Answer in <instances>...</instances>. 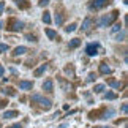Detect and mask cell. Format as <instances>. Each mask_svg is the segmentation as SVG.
Segmentation results:
<instances>
[{"label":"cell","instance_id":"8","mask_svg":"<svg viewBox=\"0 0 128 128\" xmlns=\"http://www.w3.org/2000/svg\"><path fill=\"white\" fill-rule=\"evenodd\" d=\"M27 51H28V49H27L26 46H18V48L13 51V56H14V57H18V56H22V54H26Z\"/></svg>","mask_w":128,"mask_h":128},{"label":"cell","instance_id":"29","mask_svg":"<svg viewBox=\"0 0 128 128\" xmlns=\"http://www.w3.org/2000/svg\"><path fill=\"white\" fill-rule=\"evenodd\" d=\"M125 35H126V33H125V32H122L120 35L117 36V41H124V38H125Z\"/></svg>","mask_w":128,"mask_h":128},{"label":"cell","instance_id":"24","mask_svg":"<svg viewBox=\"0 0 128 128\" xmlns=\"http://www.w3.org/2000/svg\"><path fill=\"white\" fill-rule=\"evenodd\" d=\"M8 49H10L8 44H0V54H2V52H6Z\"/></svg>","mask_w":128,"mask_h":128},{"label":"cell","instance_id":"1","mask_svg":"<svg viewBox=\"0 0 128 128\" xmlns=\"http://www.w3.org/2000/svg\"><path fill=\"white\" fill-rule=\"evenodd\" d=\"M117 16H119V11H117V10L111 11L109 14H104V16H101V18L96 21L98 27H108V26H111V24L117 19Z\"/></svg>","mask_w":128,"mask_h":128},{"label":"cell","instance_id":"19","mask_svg":"<svg viewBox=\"0 0 128 128\" xmlns=\"http://www.w3.org/2000/svg\"><path fill=\"white\" fill-rule=\"evenodd\" d=\"M104 98H106V100H116V98H117V93H114V92H108L106 95H104Z\"/></svg>","mask_w":128,"mask_h":128},{"label":"cell","instance_id":"6","mask_svg":"<svg viewBox=\"0 0 128 128\" xmlns=\"http://www.w3.org/2000/svg\"><path fill=\"white\" fill-rule=\"evenodd\" d=\"M33 82L32 81H19V88L21 90H32Z\"/></svg>","mask_w":128,"mask_h":128},{"label":"cell","instance_id":"22","mask_svg":"<svg viewBox=\"0 0 128 128\" xmlns=\"http://www.w3.org/2000/svg\"><path fill=\"white\" fill-rule=\"evenodd\" d=\"M62 22H63V16H62V14H56V24L60 26Z\"/></svg>","mask_w":128,"mask_h":128},{"label":"cell","instance_id":"9","mask_svg":"<svg viewBox=\"0 0 128 128\" xmlns=\"http://www.w3.org/2000/svg\"><path fill=\"white\" fill-rule=\"evenodd\" d=\"M92 22H93V19H92L90 16H87V18L84 19V22H82V30H84V32H87L88 28H90V26H92Z\"/></svg>","mask_w":128,"mask_h":128},{"label":"cell","instance_id":"2","mask_svg":"<svg viewBox=\"0 0 128 128\" xmlns=\"http://www.w3.org/2000/svg\"><path fill=\"white\" fill-rule=\"evenodd\" d=\"M32 101H35V103H38L41 108H44V109H51V106H52V103H51V100H48V98H43L41 95H38V93H33L32 95Z\"/></svg>","mask_w":128,"mask_h":128},{"label":"cell","instance_id":"23","mask_svg":"<svg viewBox=\"0 0 128 128\" xmlns=\"http://www.w3.org/2000/svg\"><path fill=\"white\" fill-rule=\"evenodd\" d=\"M26 40H27V41H33V43H36V36H35V35H26Z\"/></svg>","mask_w":128,"mask_h":128},{"label":"cell","instance_id":"13","mask_svg":"<svg viewBox=\"0 0 128 128\" xmlns=\"http://www.w3.org/2000/svg\"><path fill=\"white\" fill-rule=\"evenodd\" d=\"M16 116H19L18 111H5L2 117H3V119H13V117H16Z\"/></svg>","mask_w":128,"mask_h":128},{"label":"cell","instance_id":"10","mask_svg":"<svg viewBox=\"0 0 128 128\" xmlns=\"http://www.w3.org/2000/svg\"><path fill=\"white\" fill-rule=\"evenodd\" d=\"M16 2V5L21 10H27V8H30V2H27V0H14Z\"/></svg>","mask_w":128,"mask_h":128},{"label":"cell","instance_id":"18","mask_svg":"<svg viewBox=\"0 0 128 128\" xmlns=\"http://www.w3.org/2000/svg\"><path fill=\"white\" fill-rule=\"evenodd\" d=\"M103 90H104V86H103V84H96L95 87H93V92H95V93H101Z\"/></svg>","mask_w":128,"mask_h":128},{"label":"cell","instance_id":"11","mask_svg":"<svg viewBox=\"0 0 128 128\" xmlns=\"http://www.w3.org/2000/svg\"><path fill=\"white\" fill-rule=\"evenodd\" d=\"M112 70H111V66H108L106 63H100V73L101 74H109Z\"/></svg>","mask_w":128,"mask_h":128},{"label":"cell","instance_id":"7","mask_svg":"<svg viewBox=\"0 0 128 128\" xmlns=\"http://www.w3.org/2000/svg\"><path fill=\"white\" fill-rule=\"evenodd\" d=\"M43 90H46V92H52L54 90V81L52 79H46L43 82Z\"/></svg>","mask_w":128,"mask_h":128},{"label":"cell","instance_id":"30","mask_svg":"<svg viewBox=\"0 0 128 128\" xmlns=\"http://www.w3.org/2000/svg\"><path fill=\"white\" fill-rule=\"evenodd\" d=\"M6 104H8V101H6V100H2V101H0V109H2V108H5Z\"/></svg>","mask_w":128,"mask_h":128},{"label":"cell","instance_id":"34","mask_svg":"<svg viewBox=\"0 0 128 128\" xmlns=\"http://www.w3.org/2000/svg\"><path fill=\"white\" fill-rule=\"evenodd\" d=\"M95 128H111V126H95Z\"/></svg>","mask_w":128,"mask_h":128},{"label":"cell","instance_id":"32","mask_svg":"<svg viewBox=\"0 0 128 128\" xmlns=\"http://www.w3.org/2000/svg\"><path fill=\"white\" fill-rule=\"evenodd\" d=\"M8 128H22V125H19V124H14L11 126H8Z\"/></svg>","mask_w":128,"mask_h":128},{"label":"cell","instance_id":"16","mask_svg":"<svg viewBox=\"0 0 128 128\" xmlns=\"http://www.w3.org/2000/svg\"><path fill=\"white\" fill-rule=\"evenodd\" d=\"M43 22L44 24H51V13H48V11H44V14H43Z\"/></svg>","mask_w":128,"mask_h":128},{"label":"cell","instance_id":"26","mask_svg":"<svg viewBox=\"0 0 128 128\" xmlns=\"http://www.w3.org/2000/svg\"><path fill=\"white\" fill-rule=\"evenodd\" d=\"M38 5H40V6H48V5H49V0H40V2H38Z\"/></svg>","mask_w":128,"mask_h":128},{"label":"cell","instance_id":"17","mask_svg":"<svg viewBox=\"0 0 128 128\" xmlns=\"http://www.w3.org/2000/svg\"><path fill=\"white\" fill-rule=\"evenodd\" d=\"M76 27H78V24H76V22H73V24H70V26H66V27H65V32H68V33H70V32H74V30H76Z\"/></svg>","mask_w":128,"mask_h":128},{"label":"cell","instance_id":"31","mask_svg":"<svg viewBox=\"0 0 128 128\" xmlns=\"http://www.w3.org/2000/svg\"><path fill=\"white\" fill-rule=\"evenodd\" d=\"M3 8H5V2H0V16H2V13H3Z\"/></svg>","mask_w":128,"mask_h":128},{"label":"cell","instance_id":"20","mask_svg":"<svg viewBox=\"0 0 128 128\" xmlns=\"http://www.w3.org/2000/svg\"><path fill=\"white\" fill-rule=\"evenodd\" d=\"M108 84H109L111 87H114V88H120V82H117V81H108Z\"/></svg>","mask_w":128,"mask_h":128},{"label":"cell","instance_id":"25","mask_svg":"<svg viewBox=\"0 0 128 128\" xmlns=\"http://www.w3.org/2000/svg\"><path fill=\"white\" fill-rule=\"evenodd\" d=\"M120 28H122V26H120V24H119V22H117V24H114V27H112V32H114V33H116V32H119V30H120Z\"/></svg>","mask_w":128,"mask_h":128},{"label":"cell","instance_id":"15","mask_svg":"<svg viewBox=\"0 0 128 128\" xmlns=\"http://www.w3.org/2000/svg\"><path fill=\"white\" fill-rule=\"evenodd\" d=\"M44 32H46V35H48V38H49V40H56V38H57V32L51 30V28H46Z\"/></svg>","mask_w":128,"mask_h":128},{"label":"cell","instance_id":"27","mask_svg":"<svg viewBox=\"0 0 128 128\" xmlns=\"http://www.w3.org/2000/svg\"><path fill=\"white\" fill-rule=\"evenodd\" d=\"M95 79H96L95 73H90V74H88V78H87V81H88V82H92V81H95Z\"/></svg>","mask_w":128,"mask_h":128},{"label":"cell","instance_id":"28","mask_svg":"<svg viewBox=\"0 0 128 128\" xmlns=\"http://www.w3.org/2000/svg\"><path fill=\"white\" fill-rule=\"evenodd\" d=\"M122 112H124V114H126V112H128V104H126V103L122 104Z\"/></svg>","mask_w":128,"mask_h":128},{"label":"cell","instance_id":"12","mask_svg":"<svg viewBox=\"0 0 128 128\" xmlns=\"http://www.w3.org/2000/svg\"><path fill=\"white\" fill-rule=\"evenodd\" d=\"M46 70H48V66H46V65H40V66H38L36 70H35V73H33V74H35V78H40Z\"/></svg>","mask_w":128,"mask_h":128},{"label":"cell","instance_id":"21","mask_svg":"<svg viewBox=\"0 0 128 128\" xmlns=\"http://www.w3.org/2000/svg\"><path fill=\"white\" fill-rule=\"evenodd\" d=\"M2 92L5 93V95H10V96H13V95H14V90H13L11 87H6V88H5V90H2Z\"/></svg>","mask_w":128,"mask_h":128},{"label":"cell","instance_id":"3","mask_svg":"<svg viewBox=\"0 0 128 128\" xmlns=\"http://www.w3.org/2000/svg\"><path fill=\"white\" fill-rule=\"evenodd\" d=\"M24 28V22H21L19 19H10L6 22V30L10 32H19Z\"/></svg>","mask_w":128,"mask_h":128},{"label":"cell","instance_id":"5","mask_svg":"<svg viewBox=\"0 0 128 128\" xmlns=\"http://www.w3.org/2000/svg\"><path fill=\"white\" fill-rule=\"evenodd\" d=\"M86 52H87V56L95 57L96 54H98V43H90V44H87Z\"/></svg>","mask_w":128,"mask_h":128},{"label":"cell","instance_id":"35","mask_svg":"<svg viewBox=\"0 0 128 128\" xmlns=\"http://www.w3.org/2000/svg\"><path fill=\"white\" fill-rule=\"evenodd\" d=\"M0 28H3V22L2 21H0Z\"/></svg>","mask_w":128,"mask_h":128},{"label":"cell","instance_id":"14","mask_svg":"<svg viewBox=\"0 0 128 128\" xmlns=\"http://www.w3.org/2000/svg\"><path fill=\"white\" fill-rule=\"evenodd\" d=\"M78 46H81V40H79V38H73V40L70 41V44H68V48H70V49H74Z\"/></svg>","mask_w":128,"mask_h":128},{"label":"cell","instance_id":"4","mask_svg":"<svg viewBox=\"0 0 128 128\" xmlns=\"http://www.w3.org/2000/svg\"><path fill=\"white\" fill-rule=\"evenodd\" d=\"M111 2L112 0H92V2L88 3V8L90 10H101V8L108 6Z\"/></svg>","mask_w":128,"mask_h":128},{"label":"cell","instance_id":"33","mask_svg":"<svg viewBox=\"0 0 128 128\" xmlns=\"http://www.w3.org/2000/svg\"><path fill=\"white\" fill-rule=\"evenodd\" d=\"M3 73H5V68L0 65V76H3Z\"/></svg>","mask_w":128,"mask_h":128}]
</instances>
